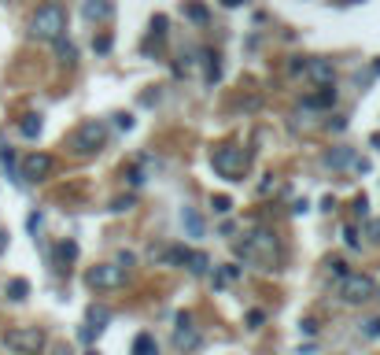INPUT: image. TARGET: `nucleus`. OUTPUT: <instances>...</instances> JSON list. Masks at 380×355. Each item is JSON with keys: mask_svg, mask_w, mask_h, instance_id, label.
<instances>
[{"mask_svg": "<svg viewBox=\"0 0 380 355\" xmlns=\"http://www.w3.org/2000/svg\"><path fill=\"white\" fill-rule=\"evenodd\" d=\"M236 255L247 260L251 266H263V271H277L281 266V241H277L274 230L263 226V230H251L236 241Z\"/></svg>", "mask_w": 380, "mask_h": 355, "instance_id": "nucleus-1", "label": "nucleus"}, {"mask_svg": "<svg viewBox=\"0 0 380 355\" xmlns=\"http://www.w3.org/2000/svg\"><path fill=\"white\" fill-rule=\"evenodd\" d=\"M67 30V12L63 4H41L30 19V37L34 41H56Z\"/></svg>", "mask_w": 380, "mask_h": 355, "instance_id": "nucleus-2", "label": "nucleus"}, {"mask_svg": "<svg viewBox=\"0 0 380 355\" xmlns=\"http://www.w3.org/2000/svg\"><path fill=\"white\" fill-rule=\"evenodd\" d=\"M373 296H377V282H373L369 274H351V271H347V274L340 277V300H343V304L362 307V304H369Z\"/></svg>", "mask_w": 380, "mask_h": 355, "instance_id": "nucleus-3", "label": "nucleus"}, {"mask_svg": "<svg viewBox=\"0 0 380 355\" xmlns=\"http://www.w3.org/2000/svg\"><path fill=\"white\" fill-rule=\"evenodd\" d=\"M4 348L15 352V355H37L45 348V333L37 326H15V329L4 333Z\"/></svg>", "mask_w": 380, "mask_h": 355, "instance_id": "nucleus-4", "label": "nucleus"}, {"mask_svg": "<svg viewBox=\"0 0 380 355\" xmlns=\"http://www.w3.org/2000/svg\"><path fill=\"white\" fill-rule=\"evenodd\" d=\"M214 170H218L222 178H244L247 170V152L244 148H218V152L211 156Z\"/></svg>", "mask_w": 380, "mask_h": 355, "instance_id": "nucleus-5", "label": "nucleus"}, {"mask_svg": "<svg viewBox=\"0 0 380 355\" xmlns=\"http://www.w3.org/2000/svg\"><path fill=\"white\" fill-rule=\"evenodd\" d=\"M107 141V126L104 122H82V130L74 134V152H85V156H93V152H100Z\"/></svg>", "mask_w": 380, "mask_h": 355, "instance_id": "nucleus-6", "label": "nucleus"}, {"mask_svg": "<svg viewBox=\"0 0 380 355\" xmlns=\"http://www.w3.org/2000/svg\"><path fill=\"white\" fill-rule=\"evenodd\" d=\"M200 344H203V337H200V326H192V315L189 311H178V329H173V348L178 352H200Z\"/></svg>", "mask_w": 380, "mask_h": 355, "instance_id": "nucleus-7", "label": "nucleus"}, {"mask_svg": "<svg viewBox=\"0 0 380 355\" xmlns=\"http://www.w3.org/2000/svg\"><path fill=\"white\" fill-rule=\"evenodd\" d=\"M85 282L93 289H118V285H126V271L122 266H111V263H96L85 271Z\"/></svg>", "mask_w": 380, "mask_h": 355, "instance_id": "nucleus-8", "label": "nucleus"}, {"mask_svg": "<svg viewBox=\"0 0 380 355\" xmlns=\"http://www.w3.org/2000/svg\"><path fill=\"white\" fill-rule=\"evenodd\" d=\"M52 156H45V152H30V156H23V163H19V178H26V181H45L48 174H52Z\"/></svg>", "mask_w": 380, "mask_h": 355, "instance_id": "nucleus-9", "label": "nucleus"}, {"mask_svg": "<svg viewBox=\"0 0 380 355\" xmlns=\"http://www.w3.org/2000/svg\"><path fill=\"white\" fill-rule=\"evenodd\" d=\"M85 326H89L93 333H104L107 326H111V307L89 304V307H85Z\"/></svg>", "mask_w": 380, "mask_h": 355, "instance_id": "nucleus-10", "label": "nucleus"}, {"mask_svg": "<svg viewBox=\"0 0 380 355\" xmlns=\"http://www.w3.org/2000/svg\"><path fill=\"white\" fill-rule=\"evenodd\" d=\"M111 0H85L82 4V19H89V23H100V19H111Z\"/></svg>", "mask_w": 380, "mask_h": 355, "instance_id": "nucleus-11", "label": "nucleus"}, {"mask_svg": "<svg viewBox=\"0 0 380 355\" xmlns=\"http://www.w3.org/2000/svg\"><path fill=\"white\" fill-rule=\"evenodd\" d=\"M52 48H56V60L63 63V67H74V60H78V48H74V45H70L67 37L59 34L56 41H52Z\"/></svg>", "mask_w": 380, "mask_h": 355, "instance_id": "nucleus-12", "label": "nucleus"}, {"mask_svg": "<svg viewBox=\"0 0 380 355\" xmlns=\"http://www.w3.org/2000/svg\"><path fill=\"white\" fill-rule=\"evenodd\" d=\"M307 71H310V78H314V82L332 85V67H329L325 60H307Z\"/></svg>", "mask_w": 380, "mask_h": 355, "instance_id": "nucleus-13", "label": "nucleus"}, {"mask_svg": "<svg viewBox=\"0 0 380 355\" xmlns=\"http://www.w3.org/2000/svg\"><path fill=\"white\" fill-rule=\"evenodd\" d=\"M332 104H336V89H332V85H321V93H314L307 100V107H314V111H325V107H332Z\"/></svg>", "mask_w": 380, "mask_h": 355, "instance_id": "nucleus-14", "label": "nucleus"}, {"mask_svg": "<svg viewBox=\"0 0 380 355\" xmlns=\"http://www.w3.org/2000/svg\"><path fill=\"white\" fill-rule=\"evenodd\" d=\"M4 293H8V300H12V304H23V300L30 296V282H26V277H12Z\"/></svg>", "mask_w": 380, "mask_h": 355, "instance_id": "nucleus-15", "label": "nucleus"}, {"mask_svg": "<svg viewBox=\"0 0 380 355\" xmlns=\"http://www.w3.org/2000/svg\"><path fill=\"white\" fill-rule=\"evenodd\" d=\"M325 163L329 167H354V152L351 148H332V152L325 156Z\"/></svg>", "mask_w": 380, "mask_h": 355, "instance_id": "nucleus-16", "label": "nucleus"}, {"mask_svg": "<svg viewBox=\"0 0 380 355\" xmlns=\"http://www.w3.org/2000/svg\"><path fill=\"white\" fill-rule=\"evenodd\" d=\"M19 134H23L26 141H37L41 137V115H26L23 122H19Z\"/></svg>", "mask_w": 380, "mask_h": 355, "instance_id": "nucleus-17", "label": "nucleus"}, {"mask_svg": "<svg viewBox=\"0 0 380 355\" xmlns=\"http://www.w3.org/2000/svg\"><path fill=\"white\" fill-rule=\"evenodd\" d=\"M133 355H159L155 337H151V333H140V337L133 340Z\"/></svg>", "mask_w": 380, "mask_h": 355, "instance_id": "nucleus-18", "label": "nucleus"}, {"mask_svg": "<svg viewBox=\"0 0 380 355\" xmlns=\"http://www.w3.org/2000/svg\"><path fill=\"white\" fill-rule=\"evenodd\" d=\"M78 255V248H74V241H63L59 248H56V263H59V271H67V263Z\"/></svg>", "mask_w": 380, "mask_h": 355, "instance_id": "nucleus-19", "label": "nucleus"}, {"mask_svg": "<svg viewBox=\"0 0 380 355\" xmlns=\"http://www.w3.org/2000/svg\"><path fill=\"white\" fill-rule=\"evenodd\" d=\"M189 271L192 274H207L211 271V260L203 252H189Z\"/></svg>", "mask_w": 380, "mask_h": 355, "instance_id": "nucleus-20", "label": "nucleus"}, {"mask_svg": "<svg viewBox=\"0 0 380 355\" xmlns=\"http://www.w3.org/2000/svg\"><path fill=\"white\" fill-rule=\"evenodd\" d=\"M236 277H240V266L225 263L222 271H218V277H214V285H218V289H225V285H229V282H236Z\"/></svg>", "mask_w": 380, "mask_h": 355, "instance_id": "nucleus-21", "label": "nucleus"}, {"mask_svg": "<svg viewBox=\"0 0 380 355\" xmlns=\"http://www.w3.org/2000/svg\"><path fill=\"white\" fill-rule=\"evenodd\" d=\"M203 63H207V82H218V56L211 48H203Z\"/></svg>", "mask_w": 380, "mask_h": 355, "instance_id": "nucleus-22", "label": "nucleus"}, {"mask_svg": "<svg viewBox=\"0 0 380 355\" xmlns=\"http://www.w3.org/2000/svg\"><path fill=\"white\" fill-rule=\"evenodd\" d=\"M184 226H189V233H192V237H200V233H203V219H196V211H192V208H184Z\"/></svg>", "mask_w": 380, "mask_h": 355, "instance_id": "nucleus-23", "label": "nucleus"}, {"mask_svg": "<svg viewBox=\"0 0 380 355\" xmlns=\"http://www.w3.org/2000/svg\"><path fill=\"white\" fill-rule=\"evenodd\" d=\"M184 15H189L192 19V23H207V8H203V4H184Z\"/></svg>", "mask_w": 380, "mask_h": 355, "instance_id": "nucleus-24", "label": "nucleus"}, {"mask_svg": "<svg viewBox=\"0 0 380 355\" xmlns=\"http://www.w3.org/2000/svg\"><path fill=\"white\" fill-rule=\"evenodd\" d=\"M244 322H247V329H258V326H263V322H266V311L251 307V311H247V315H244Z\"/></svg>", "mask_w": 380, "mask_h": 355, "instance_id": "nucleus-25", "label": "nucleus"}, {"mask_svg": "<svg viewBox=\"0 0 380 355\" xmlns=\"http://www.w3.org/2000/svg\"><path fill=\"white\" fill-rule=\"evenodd\" d=\"M167 263H189V248H181V244H173L167 252Z\"/></svg>", "mask_w": 380, "mask_h": 355, "instance_id": "nucleus-26", "label": "nucleus"}, {"mask_svg": "<svg viewBox=\"0 0 380 355\" xmlns=\"http://www.w3.org/2000/svg\"><path fill=\"white\" fill-rule=\"evenodd\" d=\"M365 237H369V241H380V219H369L365 222Z\"/></svg>", "mask_w": 380, "mask_h": 355, "instance_id": "nucleus-27", "label": "nucleus"}, {"mask_svg": "<svg viewBox=\"0 0 380 355\" xmlns=\"http://www.w3.org/2000/svg\"><path fill=\"white\" fill-rule=\"evenodd\" d=\"M325 266H329V271H332L336 277H343V274H347V263H343V260H336V255H332V260L325 263Z\"/></svg>", "mask_w": 380, "mask_h": 355, "instance_id": "nucleus-28", "label": "nucleus"}, {"mask_svg": "<svg viewBox=\"0 0 380 355\" xmlns=\"http://www.w3.org/2000/svg\"><path fill=\"white\" fill-rule=\"evenodd\" d=\"M126 178H129V185H144V170H137V167H129Z\"/></svg>", "mask_w": 380, "mask_h": 355, "instance_id": "nucleus-29", "label": "nucleus"}, {"mask_svg": "<svg viewBox=\"0 0 380 355\" xmlns=\"http://www.w3.org/2000/svg\"><path fill=\"white\" fill-rule=\"evenodd\" d=\"M0 163H4L8 170H15V152L12 148H0Z\"/></svg>", "mask_w": 380, "mask_h": 355, "instance_id": "nucleus-30", "label": "nucleus"}, {"mask_svg": "<svg viewBox=\"0 0 380 355\" xmlns=\"http://www.w3.org/2000/svg\"><path fill=\"white\" fill-rule=\"evenodd\" d=\"M93 48L100 52V56H107V52H111V37H96V41H93Z\"/></svg>", "mask_w": 380, "mask_h": 355, "instance_id": "nucleus-31", "label": "nucleus"}, {"mask_svg": "<svg viewBox=\"0 0 380 355\" xmlns=\"http://www.w3.org/2000/svg\"><path fill=\"white\" fill-rule=\"evenodd\" d=\"M362 333H365V337H380V318H369Z\"/></svg>", "mask_w": 380, "mask_h": 355, "instance_id": "nucleus-32", "label": "nucleus"}, {"mask_svg": "<svg viewBox=\"0 0 380 355\" xmlns=\"http://www.w3.org/2000/svg\"><path fill=\"white\" fill-rule=\"evenodd\" d=\"M115 126H118V130H129V126H133V118H129L126 111H118L115 115Z\"/></svg>", "mask_w": 380, "mask_h": 355, "instance_id": "nucleus-33", "label": "nucleus"}, {"mask_svg": "<svg viewBox=\"0 0 380 355\" xmlns=\"http://www.w3.org/2000/svg\"><path fill=\"white\" fill-rule=\"evenodd\" d=\"M129 208H133V197H122V200L111 203V211H129Z\"/></svg>", "mask_w": 380, "mask_h": 355, "instance_id": "nucleus-34", "label": "nucleus"}, {"mask_svg": "<svg viewBox=\"0 0 380 355\" xmlns=\"http://www.w3.org/2000/svg\"><path fill=\"white\" fill-rule=\"evenodd\" d=\"M343 241L351 244V248H358V237H354V230H351V226H343Z\"/></svg>", "mask_w": 380, "mask_h": 355, "instance_id": "nucleus-35", "label": "nucleus"}, {"mask_svg": "<svg viewBox=\"0 0 380 355\" xmlns=\"http://www.w3.org/2000/svg\"><path fill=\"white\" fill-rule=\"evenodd\" d=\"M303 333H307V337H314V333H318V322H314V318H303Z\"/></svg>", "mask_w": 380, "mask_h": 355, "instance_id": "nucleus-36", "label": "nucleus"}, {"mask_svg": "<svg viewBox=\"0 0 380 355\" xmlns=\"http://www.w3.org/2000/svg\"><path fill=\"white\" fill-rule=\"evenodd\" d=\"M229 208H233V203L225 200V197H214V211H229Z\"/></svg>", "mask_w": 380, "mask_h": 355, "instance_id": "nucleus-37", "label": "nucleus"}, {"mask_svg": "<svg viewBox=\"0 0 380 355\" xmlns=\"http://www.w3.org/2000/svg\"><path fill=\"white\" fill-rule=\"evenodd\" d=\"M354 211H358V215H365V211H369V200H365V197H358V200H354Z\"/></svg>", "mask_w": 380, "mask_h": 355, "instance_id": "nucleus-38", "label": "nucleus"}, {"mask_svg": "<svg viewBox=\"0 0 380 355\" xmlns=\"http://www.w3.org/2000/svg\"><path fill=\"white\" fill-rule=\"evenodd\" d=\"M222 237H225V241H229V237H236V226L225 222V226H222Z\"/></svg>", "mask_w": 380, "mask_h": 355, "instance_id": "nucleus-39", "label": "nucleus"}, {"mask_svg": "<svg viewBox=\"0 0 380 355\" xmlns=\"http://www.w3.org/2000/svg\"><path fill=\"white\" fill-rule=\"evenodd\" d=\"M222 4H225V8H236V4H244V0H222Z\"/></svg>", "mask_w": 380, "mask_h": 355, "instance_id": "nucleus-40", "label": "nucleus"}, {"mask_svg": "<svg viewBox=\"0 0 380 355\" xmlns=\"http://www.w3.org/2000/svg\"><path fill=\"white\" fill-rule=\"evenodd\" d=\"M373 74H377V78H380V60H373Z\"/></svg>", "mask_w": 380, "mask_h": 355, "instance_id": "nucleus-41", "label": "nucleus"}, {"mask_svg": "<svg viewBox=\"0 0 380 355\" xmlns=\"http://www.w3.org/2000/svg\"><path fill=\"white\" fill-rule=\"evenodd\" d=\"M85 355H100V352H96V348H89V352H85Z\"/></svg>", "mask_w": 380, "mask_h": 355, "instance_id": "nucleus-42", "label": "nucleus"}, {"mask_svg": "<svg viewBox=\"0 0 380 355\" xmlns=\"http://www.w3.org/2000/svg\"><path fill=\"white\" fill-rule=\"evenodd\" d=\"M377 300H380V285H377Z\"/></svg>", "mask_w": 380, "mask_h": 355, "instance_id": "nucleus-43", "label": "nucleus"}]
</instances>
